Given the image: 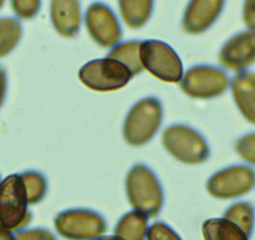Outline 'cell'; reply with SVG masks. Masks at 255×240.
<instances>
[{"label":"cell","instance_id":"2e32d148","mask_svg":"<svg viewBox=\"0 0 255 240\" xmlns=\"http://www.w3.org/2000/svg\"><path fill=\"white\" fill-rule=\"evenodd\" d=\"M120 15L129 28L140 29L150 19L154 0H118Z\"/></svg>","mask_w":255,"mask_h":240},{"label":"cell","instance_id":"4316f807","mask_svg":"<svg viewBox=\"0 0 255 240\" xmlns=\"http://www.w3.org/2000/svg\"><path fill=\"white\" fill-rule=\"evenodd\" d=\"M6 92H8V74L3 65H0V108L5 102Z\"/></svg>","mask_w":255,"mask_h":240},{"label":"cell","instance_id":"ba28073f","mask_svg":"<svg viewBox=\"0 0 255 240\" xmlns=\"http://www.w3.org/2000/svg\"><path fill=\"white\" fill-rule=\"evenodd\" d=\"M230 87L227 73L214 65H195L184 73L180 88L193 99H214Z\"/></svg>","mask_w":255,"mask_h":240},{"label":"cell","instance_id":"5b68a950","mask_svg":"<svg viewBox=\"0 0 255 240\" xmlns=\"http://www.w3.org/2000/svg\"><path fill=\"white\" fill-rule=\"evenodd\" d=\"M141 65L153 77L164 83H180L184 75L180 56L169 44L156 39L140 43L139 49Z\"/></svg>","mask_w":255,"mask_h":240},{"label":"cell","instance_id":"83f0119b","mask_svg":"<svg viewBox=\"0 0 255 240\" xmlns=\"http://www.w3.org/2000/svg\"><path fill=\"white\" fill-rule=\"evenodd\" d=\"M14 234L11 230H9L8 228L4 227L1 223H0V240H13Z\"/></svg>","mask_w":255,"mask_h":240},{"label":"cell","instance_id":"ffe728a7","mask_svg":"<svg viewBox=\"0 0 255 240\" xmlns=\"http://www.w3.org/2000/svg\"><path fill=\"white\" fill-rule=\"evenodd\" d=\"M23 35L21 23L15 18H0V59L9 55L18 46Z\"/></svg>","mask_w":255,"mask_h":240},{"label":"cell","instance_id":"30bf717a","mask_svg":"<svg viewBox=\"0 0 255 240\" xmlns=\"http://www.w3.org/2000/svg\"><path fill=\"white\" fill-rule=\"evenodd\" d=\"M84 20L90 38L102 48H114L122 40V25L117 14L107 4L100 1L90 4Z\"/></svg>","mask_w":255,"mask_h":240},{"label":"cell","instance_id":"277c9868","mask_svg":"<svg viewBox=\"0 0 255 240\" xmlns=\"http://www.w3.org/2000/svg\"><path fill=\"white\" fill-rule=\"evenodd\" d=\"M20 174H11L0 183V223L11 232L25 229L31 213Z\"/></svg>","mask_w":255,"mask_h":240},{"label":"cell","instance_id":"3957f363","mask_svg":"<svg viewBox=\"0 0 255 240\" xmlns=\"http://www.w3.org/2000/svg\"><path fill=\"white\" fill-rule=\"evenodd\" d=\"M163 145L173 158L188 165L203 164L209 159L210 146L207 139L193 126L173 124L163 131Z\"/></svg>","mask_w":255,"mask_h":240},{"label":"cell","instance_id":"9c48e42d","mask_svg":"<svg viewBox=\"0 0 255 240\" xmlns=\"http://www.w3.org/2000/svg\"><path fill=\"white\" fill-rule=\"evenodd\" d=\"M255 187V170L249 165L235 164L213 174L207 183V190L220 200L238 199Z\"/></svg>","mask_w":255,"mask_h":240},{"label":"cell","instance_id":"9a60e30c","mask_svg":"<svg viewBox=\"0 0 255 240\" xmlns=\"http://www.w3.org/2000/svg\"><path fill=\"white\" fill-rule=\"evenodd\" d=\"M149 229V218L143 213L131 210L118 220L114 235L124 240H146Z\"/></svg>","mask_w":255,"mask_h":240},{"label":"cell","instance_id":"4fadbf2b","mask_svg":"<svg viewBox=\"0 0 255 240\" xmlns=\"http://www.w3.org/2000/svg\"><path fill=\"white\" fill-rule=\"evenodd\" d=\"M50 20L56 33L64 38H74L82 25L79 0H51Z\"/></svg>","mask_w":255,"mask_h":240},{"label":"cell","instance_id":"8992f818","mask_svg":"<svg viewBox=\"0 0 255 240\" xmlns=\"http://www.w3.org/2000/svg\"><path fill=\"white\" fill-rule=\"evenodd\" d=\"M56 233L67 240H97L108 229L100 213L85 208H73L59 213L54 219Z\"/></svg>","mask_w":255,"mask_h":240},{"label":"cell","instance_id":"7a4b0ae2","mask_svg":"<svg viewBox=\"0 0 255 240\" xmlns=\"http://www.w3.org/2000/svg\"><path fill=\"white\" fill-rule=\"evenodd\" d=\"M163 117V104L158 98L145 97L138 100L125 117L123 124L124 140L131 146L148 144L158 133Z\"/></svg>","mask_w":255,"mask_h":240},{"label":"cell","instance_id":"603a6c76","mask_svg":"<svg viewBox=\"0 0 255 240\" xmlns=\"http://www.w3.org/2000/svg\"><path fill=\"white\" fill-rule=\"evenodd\" d=\"M238 155L250 165H255V131L240 136L235 143Z\"/></svg>","mask_w":255,"mask_h":240},{"label":"cell","instance_id":"6da1fadb","mask_svg":"<svg viewBox=\"0 0 255 240\" xmlns=\"http://www.w3.org/2000/svg\"><path fill=\"white\" fill-rule=\"evenodd\" d=\"M125 192L129 204L134 210L154 218L164 205V190L153 169L145 164H135L125 179Z\"/></svg>","mask_w":255,"mask_h":240},{"label":"cell","instance_id":"5bb4252c","mask_svg":"<svg viewBox=\"0 0 255 240\" xmlns=\"http://www.w3.org/2000/svg\"><path fill=\"white\" fill-rule=\"evenodd\" d=\"M230 89L240 114L255 125V72L238 73L230 80Z\"/></svg>","mask_w":255,"mask_h":240},{"label":"cell","instance_id":"52a82bcc","mask_svg":"<svg viewBox=\"0 0 255 240\" xmlns=\"http://www.w3.org/2000/svg\"><path fill=\"white\" fill-rule=\"evenodd\" d=\"M79 80L90 90L109 93L123 89L130 83L133 74L115 59H94L79 70Z\"/></svg>","mask_w":255,"mask_h":240},{"label":"cell","instance_id":"7c38bea8","mask_svg":"<svg viewBox=\"0 0 255 240\" xmlns=\"http://www.w3.org/2000/svg\"><path fill=\"white\" fill-rule=\"evenodd\" d=\"M225 5V0H190L186 5L181 25L185 33L198 35L218 20Z\"/></svg>","mask_w":255,"mask_h":240},{"label":"cell","instance_id":"f546056e","mask_svg":"<svg viewBox=\"0 0 255 240\" xmlns=\"http://www.w3.org/2000/svg\"><path fill=\"white\" fill-rule=\"evenodd\" d=\"M4 3H5V0H0V9L4 6Z\"/></svg>","mask_w":255,"mask_h":240},{"label":"cell","instance_id":"44dd1931","mask_svg":"<svg viewBox=\"0 0 255 240\" xmlns=\"http://www.w3.org/2000/svg\"><path fill=\"white\" fill-rule=\"evenodd\" d=\"M25 185L29 205L40 203L48 193V180L41 173L36 170H25L20 173Z\"/></svg>","mask_w":255,"mask_h":240},{"label":"cell","instance_id":"e0dca14e","mask_svg":"<svg viewBox=\"0 0 255 240\" xmlns=\"http://www.w3.org/2000/svg\"><path fill=\"white\" fill-rule=\"evenodd\" d=\"M204 240H250V238L230 220L225 218H213L203 223Z\"/></svg>","mask_w":255,"mask_h":240},{"label":"cell","instance_id":"4dcf8cb0","mask_svg":"<svg viewBox=\"0 0 255 240\" xmlns=\"http://www.w3.org/2000/svg\"><path fill=\"white\" fill-rule=\"evenodd\" d=\"M0 183H1V179H0Z\"/></svg>","mask_w":255,"mask_h":240},{"label":"cell","instance_id":"f1b7e54d","mask_svg":"<svg viewBox=\"0 0 255 240\" xmlns=\"http://www.w3.org/2000/svg\"><path fill=\"white\" fill-rule=\"evenodd\" d=\"M97 240H124V239L117 237V235H108V237H104V235H103V237L98 238Z\"/></svg>","mask_w":255,"mask_h":240},{"label":"cell","instance_id":"d6986e66","mask_svg":"<svg viewBox=\"0 0 255 240\" xmlns=\"http://www.w3.org/2000/svg\"><path fill=\"white\" fill-rule=\"evenodd\" d=\"M225 219L237 224L248 237H252L255 228V207L250 202H235L225 210Z\"/></svg>","mask_w":255,"mask_h":240},{"label":"cell","instance_id":"484cf974","mask_svg":"<svg viewBox=\"0 0 255 240\" xmlns=\"http://www.w3.org/2000/svg\"><path fill=\"white\" fill-rule=\"evenodd\" d=\"M244 23L250 30L255 31V0H245L243 10Z\"/></svg>","mask_w":255,"mask_h":240},{"label":"cell","instance_id":"ac0fdd59","mask_svg":"<svg viewBox=\"0 0 255 240\" xmlns=\"http://www.w3.org/2000/svg\"><path fill=\"white\" fill-rule=\"evenodd\" d=\"M140 43L139 40H128L119 43L112 48V50L108 54V58L115 59L118 62L123 63L128 69L130 70L133 77L140 74L144 70L141 65L140 55H139V49H140Z\"/></svg>","mask_w":255,"mask_h":240},{"label":"cell","instance_id":"7402d4cb","mask_svg":"<svg viewBox=\"0 0 255 240\" xmlns=\"http://www.w3.org/2000/svg\"><path fill=\"white\" fill-rule=\"evenodd\" d=\"M14 14L24 20L35 18L41 8V0H10Z\"/></svg>","mask_w":255,"mask_h":240},{"label":"cell","instance_id":"cb8c5ba5","mask_svg":"<svg viewBox=\"0 0 255 240\" xmlns=\"http://www.w3.org/2000/svg\"><path fill=\"white\" fill-rule=\"evenodd\" d=\"M146 240H183L180 235L166 223L155 222L149 227Z\"/></svg>","mask_w":255,"mask_h":240},{"label":"cell","instance_id":"8fae6325","mask_svg":"<svg viewBox=\"0 0 255 240\" xmlns=\"http://www.w3.org/2000/svg\"><path fill=\"white\" fill-rule=\"evenodd\" d=\"M219 63L235 73L245 72L255 64V31L249 29L228 39L219 51Z\"/></svg>","mask_w":255,"mask_h":240},{"label":"cell","instance_id":"d4e9b609","mask_svg":"<svg viewBox=\"0 0 255 240\" xmlns=\"http://www.w3.org/2000/svg\"><path fill=\"white\" fill-rule=\"evenodd\" d=\"M13 240H58V238L53 232L45 228H33L16 232Z\"/></svg>","mask_w":255,"mask_h":240}]
</instances>
